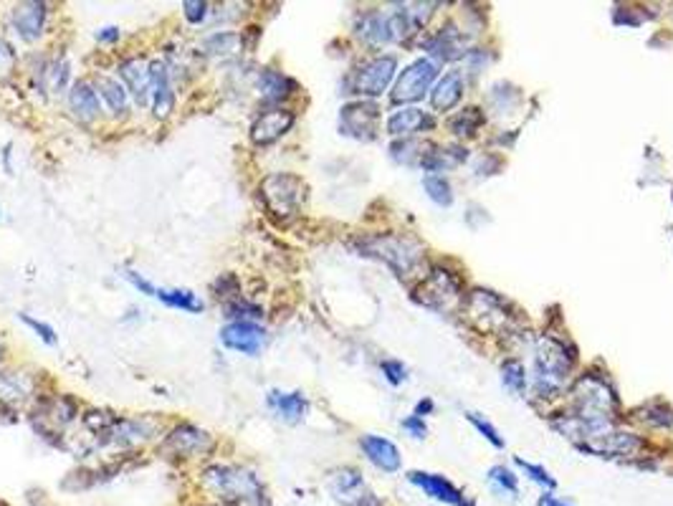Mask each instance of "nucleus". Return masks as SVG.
Returning a JSON list of instances; mask_svg holds the SVG:
<instances>
[{"label":"nucleus","instance_id":"17","mask_svg":"<svg viewBox=\"0 0 673 506\" xmlns=\"http://www.w3.org/2000/svg\"><path fill=\"white\" fill-rule=\"evenodd\" d=\"M164 448H170L178 456H198V453L213 448V438L201 428H195V426H180V428H175L172 433L167 435Z\"/></svg>","mask_w":673,"mask_h":506},{"label":"nucleus","instance_id":"12","mask_svg":"<svg viewBox=\"0 0 673 506\" xmlns=\"http://www.w3.org/2000/svg\"><path fill=\"white\" fill-rule=\"evenodd\" d=\"M220 342L226 344L228 349H233V352L256 357L261 352L264 342H266V332L256 322H228L220 329Z\"/></svg>","mask_w":673,"mask_h":506},{"label":"nucleus","instance_id":"5","mask_svg":"<svg viewBox=\"0 0 673 506\" xmlns=\"http://www.w3.org/2000/svg\"><path fill=\"white\" fill-rule=\"evenodd\" d=\"M261 198H264L266 208L271 211L273 216H296L299 208L304 205V198H307V185L296 175L276 172V175H269L266 180L261 182Z\"/></svg>","mask_w":673,"mask_h":506},{"label":"nucleus","instance_id":"20","mask_svg":"<svg viewBox=\"0 0 673 506\" xmlns=\"http://www.w3.org/2000/svg\"><path fill=\"white\" fill-rule=\"evenodd\" d=\"M43 23H46V3L34 0V3H20L13 8V26L20 38L36 41L43 34Z\"/></svg>","mask_w":673,"mask_h":506},{"label":"nucleus","instance_id":"39","mask_svg":"<svg viewBox=\"0 0 673 506\" xmlns=\"http://www.w3.org/2000/svg\"><path fill=\"white\" fill-rule=\"evenodd\" d=\"M516 464H519L522 469L527 471L529 479H532L534 484H539V487H545V488H554V487H557V481H554V479H552V476H549V473H547V471L542 469V466H534V464H527V461H522V458H519Z\"/></svg>","mask_w":673,"mask_h":506},{"label":"nucleus","instance_id":"7","mask_svg":"<svg viewBox=\"0 0 673 506\" xmlns=\"http://www.w3.org/2000/svg\"><path fill=\"white\" fill-rule=\"evenodd\" d=\"M438 76V64L431 61V58H418L413 61L408 69H402V73L398 76V84L390 94V99L395 104H410V102H418L423 99L431 84L436 81Z\"/></svg>","mask_w":673,"mask_h":506},{"label":"nucleus","instance_id":"30","mask_svg":"<svg viewBox=\"0 0 673 506\" xmlns=\"http://www.w3.org/2000/svg\"><path fill=\"white\" fill-rule=\"evenodd\" d=\"M96 94L107 102V107L114 114H125L129 107V91L125 89V84H119V79H110V76H99L96 79Z\"/></svg>","mask_w":673,"mask_h":506},{"label":"nucleus","instance_id":"41","mask_svg":"<svg viewBox=\"0 0 673 506\" xmlns=\"http://www.w3.org/2000/svg\"><path fill=\"white\" fill-rule=\"evenodd\" d=\"M20 322L23 325H28L34 332H36L38 337L43 340L46 344H56V332H54V326H49L46 322H38V319H34V317H28V314H20Z\"/></svg>","mask_w":673,"mask_h":506},{"label":"nucleus","instance_id":"27","mask_svg":"<svg viewBox=\"0 0 673 506\" xmlns=\"http://www.w3.org/2000/svg\"><path fill=\"white\" fill-rule=\"evenodd\" d=\"M461 96H463V76L458 72L446 73L431 94V107L436 111H448L461 102Z\"/></svg>","mask_w":673,"mask_h":506},{"label":"nucleus","instance_id":"13","mask_svg":"<svg viewBox=\"0 0 673 506\" xmlns=\"http://www.w3.org/2000/svg\"><path fill=\"white\" fill-rule=\"evenodd\" d=\"M294 126V111L289 109H269L264 114L256 117V122L251 125V142L258 147L273 145L276 140H281L289 129Z\"/></svg>","mask_w":673,"mask_h":506},{"label":"nucleus","instance_id":"37","mask_svg":"<svg viewBox=\"0 0 673 506\" xmlns=\"http://www.w3.org/2000/svg\"><path fill=\"white\" fill-rule=\"evenodd\" d=\"M261 314H264L261 307H256V304L241 299V296H238L236 302H231L228 309H226V317L233 319V322H254V319H261Z\"/></svg>","mask_w":673,"mask_h":506},{"label":"nucleus","instance_id":"2","mask_svg":"<svg viewBox=\"0 0 673 506\" xmlns=\"http://www.w3.org/2000/svg\"><path fill=\"white\" fill-rule=\"evenodd\" d=\"M575 364V355L570 352V347L552 337H545L537 347V357H534V387L542 398H554L570 380Z\"/></svg>","mask_w":673,"mask_h":506},{"label":"nucleus","instance_id":"36","mask_svg":"<svg viewBox=\"0 0 673 506\" xmlns=\"http://www.w3.org/2000/svg\"><path fill=\"white\" fill-rule=\"evenodd\" d=\"M501 380H504V387L522 395L527 390V375H524V367L519 362H507L501 367Z\"/></svg>","mask_w":673,"mask_h":506},{"label":"nucleus","instance_id":"22","mask_svg":"<svg viewBox=\"0 0 673 506\" xmlns=\"http://www.w3.org/2000/svg\"><path fill=\"white\" fill-rule=\"evenodd\" d=\"M428 126H433V119H431L425 111H420L418 107H402L390 114V119H387V134H393V137H405V134H416V132L428 129Z\"/></svg>","mask_w":673,"mask_h":506},{"label":"nucleus","instance_id":"31","mask_svg":"<svg viewBox=\"0 0 673 506\" xmlns=\"http://www.w3.org/2000/svg\"><path fill=\"white\" fill-rule=\"evenodd\" d=\"M205 51L213 56H231L243 49V38L233 31H216L213 36L205 38Z\"/></svg>","mask_w":673,"mask_h":506},{"label":"nucleus","instance_id":"45","mask_svg":"<svg viewBox=\"0 0 673 506\" xmlns=\"http://www.w3.org/2000/svg\"><path fill=\"white\" fill-rule=\"evenodd\" d=\"M122 36V31L119 28H102L99 34H96V41H102V43H114V41H119Z\"/></svg>","mask_w":673,"mask_h":506},{"label":"nucleus","instance_id":"42","mask_svg":"<svg viewBox=\"0 0 673 506\" xmlns=\"http://www.w3.org/2000/svg\"><path fill=\"white\" fill-rule=\"evenodd\" d=\"M382 372H385V380L390 382V385H401L408 378V370H405V364L398 360H385L382 362Z\"/></svg>","mask_w":673,"mask_h":506},{"label":"nucleus","instance_id":"44","mask_svg":"<svg viewBox=\"0 0 673 506\" xmlns=\"http://www.w3.org/2000/svg\"><path fill=\"white\" fill-rule=\"evenodd\" d=\"M66 79H69V66H66V61H58L54 66V89H64V87H66Z\"/></svg>","mask_w":673,"mask_h":506},{"label":"nucleus","instance_id":"23","mask_svg":"<svg viewBox=\"0 0 673 506\" xmlns=\"http://www.w3.org/2000/svg\"><path fill=\"white\" fill-rule=\"evenodd\" d=\"M269 408L276 416L281 418L284 423H299L302 418L307 416V398L302 393H281V390H271L269 393Z\"/></svg>","mask_w":673,"mask_h":506},{"label":"nucleus","instance_id":"15","mask_svg":"<svg viewBox=\"0 0 673 506\" xmlns=\"http://www.w3.org/2000/svg\"><path fill=\"white\" fill-rule=\"evenodd\" d=\"M416 487H420L431 499H436L440 504H451V506H473L471 499H466V494L461 488L451 484L448 479L438 476V473H420V471H413L408 476Z\"/></svg>","mask_w":673,"mask_h":506},{"label":"nucleus","instance_id":"47","mask_svg":"<svg viewBox=\"0 0 673 506\" xmlns=\"http://www.w3.org/2000/svg\"><path fill=\"white\" fill-rule=\"evenodd\" d=\"M428 410H433V402L431 400H420L418 408H416V416L423 418V413H428Z\"/></svg>","mask_w":673,"mask_h":506},{"label":"nucleus","instance_id":"24","mask_svg":"<svg viewBox=\"0 0 673 506\" xmlns=\"http://www.w3.org/2000/svg\"><path fill=\"white\" fill-rule=\"evenodd\" d=\"M256 89L261 94L264 102L269 104H279L281 99H287L294 91V81L281 72H273V69H264L256 79Z\"/></svg>","mask_w":673,"mask_h":506},{"label":"nucleus","instance_id":"10","mask_svg":"<svg viewBox=\"0 0 673 506\" xmlns=\"http://www.w3.org/2000/svg\"><path fill=\"white\" fill-rule=\"evenodd\" d=\"M380 109L375 102H352L340 114V129L355 140H372Z\"/></svg>","mask_w":673,"mask_h":506},{"label":"nucleus","instance_id":"19","mask_svg":"<svg viewBox=\"0 0 673 506\" xmlns=\"http://www.w3.org/2000/svg\"><path fill=\"white\" fill-rule=\"evenodd\" d=\"M119 76L125 81V89L134 96L140 107L149 104V64L142 58H127L119 64Z\"/></svg>","mask_w":673,"mask_h":506},{"label":"nucleus","instance_id":"29","mask_svg":"<svg viewBox=\"0 0 673 506\" xmlns=\"http://www.w3.org/2000/svg\"><path fill=\"white\" fill-rule=\"evenodd\" d=\"M428 287L433 291V296L428 299V304L431 307L440 309L443 307V302H454L455 296H458V291H461V281L455 279L451 272H443V269H433V272H428Z\"/></svg>","mask_w":673,"mask_h":506},{"label":"nucleus","instance_id":"9","mask_svg":"<svg viewBox=\"0 0 673 506\" xmlns=\"http://www.w3.org/2000/svg\"><path fill=\"white\" fill-rule=\"evenodd\" d=\"M395 69H398V61L395 56H375L370 58L367 64L360 66V72L355 73V81H352V89L360 96H380L385 94V89L390 87L393 76H395Z\"/></svg>","mask_w":673,"mask_h":506},{"label":"nucleus","instance_id":"38","mask_svg":"<svg viewBox=\"0 0 673 506\" xmlns=\"http://www.w3.org/2000/svg\"><path fill=\"white\" fill-rule=\"evenodd\" d=\"M466 418H469V423H473L481 433H484V438L489 441V443H493L496 448H501L504 446V441H501V435H499V431L493 428L492 423L489 420H484V418L478 416V413H466Z\"/></svg>","mask_w":673,"mask_h":506},{"label":"nucleus","instance_id":"18","mask_svg":"<svg viewBox=\"0 0 673 506\" xmlns=\"http://www.w3.org/2000/svg\"><path fill=\"white\" fill-rule=\"evenodd\" d=\"M360 448L367 456L370 464H375L380 471L395 473L401 469V451L393 441L380 438V435H363L360 438Z\"/></svg>","mask_w":673,"mask_h":506},{"label":"nucleus","instance_id":"21","mask_svg":"<svg viewBox=\"0 0 673 506\" xmlns=\"http://www.w3.org/2000/svg\"><path fill=\"white\" fill-rule=\"evenodd\" d=\"M69 107H72L73 117L79 122H91L99 117V94L91 87L89 81H73L69 89Z\"/></svg>","mask_w":673,"mask_h":506},{"label":"nucleus","instance_id":"6","mask_svg":"<svg viewBox=\"0 0 673 506\" xmlns=\"http://www.w3.org/2000/svg\"><path fill=\"white\" fill-rule=\"evenodd\" d=\"M466 317L478 332H501L511 322V309L493 291H473L466 302Z\"/></svg>","mask_w":673,"mask_h":506},{"label":"nucleus","instance_id":"4","mask_svg":"<svg viewBox=\"0 0 673 506\" xmlns=\"http://www.w3.org/2000/svg\"><path fill=\"white\" fill-rule=\"evenodd\" d=\"M205 484L226 502L261 504V499H264L261 481L251 471L238 469V466H210L205 471Z\"/></svg>","mask_w":673,"mask_h":506},{"label":"nucleus","instance_id":"14","mask_svg":"<svg viewBox=\"0 0 673 506\" xmlns=\"http://www.w3.org/2000/svg\"><path fill=\"white\" fill-rule=\"evenodd\" d=\"M580 448L602 456H636L646 448V441L633 433L623 431H608V433H595L587 438V443H580Z\"/></svg>","mask_w":673,"mask_h":506},{"label":"nucleus","instance_id":"34","mask_svg":"<svg viewBox=\"0 0 673 506\" xmlns=\"http://www.w3.org/2000/svg\"><path fill=\"white\" fill-rule=\"evenodd\" d=\"M28 380L19 378V375H0V400H11V402H20L28 395Z\"/></svg>","mask_w":673,"mask_h":506},{"label":"nucleus","instance_id":"43","mask_svg":"<svg viewBox=\"0 0 673 506\" xmlns=\"http://www.w3.org/2000/svg\"><path fill=\"white\" fill-rule=\"evenodd\" d=\"M402 428H405L408 433L413 435V438H418V441H420V438H425V433H428V428H425L423 418H418V416H416V413H413V416H410V418H405V420H402Z\"/></svg>","mask_w":673,"mask_h":506},{"label":"nucleus","instance_id":"16","mask_svg":"<svg viewBox=\"0 0 673 506\" xmlns=\"http://www.w3.org/2000/svg\"><path fill=\"white\" fill-rule=\"evenodd\" d=\"M149 102H152V111L157 119L170 117L172 104H175V94H172V81H170V72H167L164 61L149 64Z\"/></svg>","mask_w":673,"mask_h":506},{"label":"nucleus","instance_id":"26","mask_svg":"<svg viewBox=\"0 0 673 506\" xmlns=\"http://www.w3.org/2000/svg\"><path fill=\"white\" fill-rule=\"evenodd\" d=\"M463 46H466V41L463 36L455 31V28H443V31H438L436 36L428 41V54L436 58L438 61H451V58H461V56L466 54L463 51Z\"/></svg>","mask_w":673,"mask_h":506},{"label":"nucleus","instance_id":"1","mask_svg":"<svg viewBox=\"0 0 673 506\" xmlns=\"http://www.w3.org/2000/svg\"><path fill=\"white\" fill-rule=\"evenodd\" d=\"M572 405H575V420H580L587 431V438L600 433L608 426L610 416L616 413V393L605 380L595 375H585L572 385Z\"/></svg>","mask_w":673,"mask_h":506},{"label":"nucleus","instance_id":"35","mask_svg":"<svg viewBox=\"0 0 673 506\" xmlns=\"http://www.w3.org/2000/svg\"><path fill=\"white\" fill-rule=\"evenodd\" d=\"M489 484H492L499 494H514V496H519V481H516V476H514L507 466H493V469L489 471Z\"/></svg>","mask_w":673,"mask_h":506},{"label":"nucleus","instance_id":"25","mask_svg":"<svg viewBox=\"0 0 673 506\" xmlns=\"http://www.w3.org/2000/svg\"><path fill=\"white\" fill-rule=\"evenodd\" d=\"M357 36L370 46L393 43V28H390V13H364L357 20Z\"/></svg>","mask_w":673,"mask_h":506},{"label":"nucleus","instance_id":"33","mask_svg":"<svg viewBox=\"0 0 673 506\" xmlns=\"http://www.w3.org/2000/svg\"><path fill=\"white\" fill-rule=\"evenodd\" d=\"M425 193H428V198L438 203L440 208H448L451 203H454V193H451V182L446 180V178H440V175H428L425 180Z\"/></svg>","mask_w":673,"mask_h":506},{"label":"nucleus","instance_id":"3","mask_svg":"<svg viewBox=\"0 0 673 506\" xmlns=\"http://www.w3.org/2000/svg\"><path fill=\"white\" fill-rule=\"evenodd\" d=\"M367 256L382 258L393 272L408 279V276H423L425 272V251L420 249L413 238H401V235H375L364 241Z\"/></svg>","mask_w":673,"mask_h":506},{"label":"nucleus","instance_id":"8","mask_svg":"<svg viewBox=\"0 0 673 506\" xmlns=\"http://www.w3.org/2000/svg\"><path fill=\"white\" fill-rule=\"evenodd\" d=\"M329 491L342 506H382L357 469H340L329 476Z\"/></svg>","mask_w":673,"mask_h":506},{"label":"nucleus","instance_id":"28","mask_svg":"<svg viewBox=\"0 0 673 506\" xmlns=\"http://www.w3.org/2000/svg\"><path fill=\"white\" fill-rule=\"evenodd\" d=\"M155 431V426L149 423V420H140V418H134V420H114V426H111V441L117 443V446H137V443H142L147 441L149 435Z\"/></svg>","mask_w":673,"mask_h":506},{"label":"nucleus","instance_id":"11","mask_svg":"<svg viewBox=\"0 0 673 506\" xmlns=\"http://www.w3.org/2000/svg\"><path fill=\"white\" fill-rule=\"evenodd\" d=\"M127 279L134 289H140L142 294H147V296L157 299V302H163V304H167V307L182 309V311H193V314L203 311V302L195 296V294H193V291L163 289V287H155L152 281H147L145 276H140L137 272H127Z\"/></svg>","mask_w":673,"mask_h":506},{"label":"nucleus","instance_id":"46","mask_svg":"<svg viewBox=\"0 0 673 506\" xmlns=\"http://www.w3.org/2000/svg\"><path fill=\"white\" fill-rule=\"evenodd\" d=\"M539 506H570V504H564V502H560L557 496H552V494H545L542 499H539Z\"/></svg>","mask_w":673,"mask_h":506},{"label":"nucleus","instance_id":"40","mask_svg":"<svg viewBox=\"0 0 673 506\" xmlns=\"http://www.w3.org/2000/svg\"><path fill=\"white\" fill-rule=\"evenodd\" d=\"M182 13H185V19L187 23H203L205 16H208V3H203V0H185L182 3Z\"/></svg>","mask_w":673,"mask_h":506},{"label":"nucleus","instance_id":"32","mask_svg":"<svg viewBox=\"0 0 673 506\" xmlns=\"http://www.w3.org/2000/svg\"><path fill=\"white\" fill-rule=\"evenodd\" d=\"M481 125H484V117H481L478 109H463V111H458L454 119L448 122V126L454 129L458 137H471Z\"/></svg>","mask_w":673,"mask_h":506}]
</instances>
